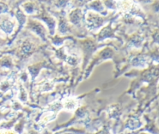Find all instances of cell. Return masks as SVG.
<instances>
[{"label":"cell","mask_w":159,"mask_h":134,"mask_svg":"<svg viewBox=\"0 0 159 134\" xmlns=\"http://www.w3.org/2000/svg\"><path fill=\"white\" fill-rule=\"evenodd\" d=\"M87 22L90 26L91 28L95 29V28H100L103 24L104 21L102 19V17H101L97 16V15H95V14H88Z\"/></svg>","instance_id":"6da1fadb"},{"label":"cell","mask_w":159,"mask_h":134,"mask_svg":"<svg viewBox=\"0 0 159 134\" xmlns=\"http://www.w3.org/2000/svg\"><path fill=\"white\" fill-rule=\"evenodd\" d=\"M0 28L5 33V34H11L15 28V22L10 19L3 20L0 23Z\"/></svg>","instance_id":"7a4b0ae2"},{"label":"cell","mask_w":159,"mask_h":134,"mask_svg":"<svg viewBox=\"0 0 159 134\" xmlns=\"http://www.w3.org/2000/svg\"><path fill=\"white\" fill-rule=\"evenodd\" d=\"M81 18H82V13H81L80 10H75L72 11L70 14V21H71V22H72L75 25L79 24Z\"/></svg>","instance_id":"3957f363"},{"label":"cell","mask_w":159,"mask_h":134,"mask_svg":"<svg viewBox=\"0 0 159 134\" xmlns=\"http://www.w3.org/2000/svg\"><path fill=\"white\" fill-rule=\"evenodd\" d=\"M31 30H33L35 33H36L38 35L41 36L42 38H45V28L42 27V25L37 22H33L31 23L30 27Z\"/></svg>","instance_id":"277c9868"},{"label":"cell","mask_w":159,"mask_h":134,"mask_svg":"<svg viewBox=\"0 0 159 134\" xmlns=\"http://www.w3.org/2000/svg\"><path fill=\"white\" fill-rule=\"evenodd\" d=\"M90 8L94 10H97V12H102L104 10V7H103V4L101 3V2L100 0H96V1H93L91 3H90Z\"/></svg>","instance_id":"5b68a950"},{"label":"cell","mask_w":159,"mask_h":134,"mask_svg":"<svg viewBox=\"0 0 159 134\" xmlns=\"http://www.w3.org/2000/svg\"><path fill=\"white\" fill-rule=\"evenodd\" d=\"M42 20L47 24V26L50 28V31H52V33H53L54 28H55V24H56L55 20L53 19V17H45L42 18Z\"/></svg>","instance_id":"8992f818"},{"label":"cell","mask_w":159,"mask_h":134,"mask_svg":"<svg viewBox=\"0 0 159 134\" xmlns=\"http://www.w3.org/2000/svg\"><path fill=\"white\" fill-rule=\"evenodd\" d=\"M23 9L25 10V12L28 13V14H33V13L35 12V10H36L35 4L33 3H30V2L24 3L23 4Z\"/></svg>","instance_id":"52a82bcc"},{"label":"cell","mask_w":159,"mask_h":134,"mask_svg":"<svg viewBox=\"0 0 159 134\" xmlns=\"http://www.w3.org/2000/svg\"><path fill=\"white\" fill-rule=\"evenodd\" d=\"M59 29H60V33H62V34H65V33H66L68 31V26H67L66 22H64L63 20L60 21Z\"/></svg>","instance_id":"ba28073f"},{"label":"cell","mask_w":159,"mask_h":134,"mask_svg":"<svg viewBox=\"0 0 159 134\" xmlns=\"http://www.w3.org/2000/svg\"><path fill=\"white\" fill-rule=\"evenodd\" d=\"M65 107L66 109H69V110H72V109H74L75 107H76V103L73 100H67L65 104Z\"/></svg>","instance_id":"9c48e42d"},{"label":"cell","mask_w":159,"mask_h":134,"mask_svg":"<svg viewBox=\"0 0 159 134\" xmlns=\"http://www.w3.org/2000/svg\"><path fill=\"white\" fill-rule=\"evenodd\" d=\"M68 3H69V0H57L56 6L58 8H65Z\"/></svg>","instance_id":"30bf717a"},{"label":"cell","mask_w":159,"mask_h":134,"mask_svg":"<svg viewBox=\"0 0 159 134\" xmlns=\"http://www.w3.org/2000/svg\"><path fill=\"white\" fill-rule=\"evenodd\" d=\"M105 5H107L109 9H115L116 3L114 0H107L105 1Z\"/></svg>","instance_id":"8fae6325"},{"label":"cell","mask_w":159,"mask_h":134,"mask_svg":"<svg viewBox=\"0 0 159 134\" xmlns=\"http://www.w3.org/2000/svg\"><path fill=\"white\" fill-rule=\"evenodd\" d=\"M9 8L8 6L3 3H0V14H3V13H6L8 11Z\"/></svg>","instance_id":"7c38bea8"}]
</instances>
